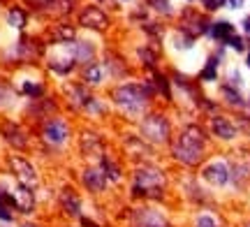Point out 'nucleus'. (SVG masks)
I'll use <instances>...</instances> for the list:
<instances>
[{"label": "nucleus", "mask_w": 250, "mask_h": 227, "mask_svg": "<svg viewBox=\"0 0 250 227\" xmlns=\"http://www.w3.org/2000/svg\"><path fill=\"white\" fill-rule=\"evenodd\" d=\"M232 35H234V26L229 23V21H218V23H213V26H211V37H215V40H223V42H227Z\"/></svg>", "instance_id": "nucleus-13"}, {"label": "nucleus", "mask_w": 250, "mask_h": 227, "mask_svg": "<svg viewBox=\"0 0 250 227\" xmlns=\"http://www.w3.org/2000/svg\"><path fill=\"white\" fill-rule=\"evenodd\" d=\"M248 67H250V56H248Z\"/></svg>", "instance_id": "nucleus-26"}, {"label": "nucleus", "mask_w": 250, "mask_h": 227, "mask_svg": "<svg viewBox=\"0 0 250 227\" xmlns=\"http://www.w3.org/2000/svg\"><path fill=\"white\" fill-rule=\"evenodd\" d=\"M227 5L232 9H241L243 7V0H227Z\"/></svg>", "instance_id": "nucleus-24"}, {"label": "nucleus", "mask_w": 250, "mask_h": 227, "mask_svg": "<svg viewBox=\"0 0 250 227\" xmlns=\"http://www.w3.org/2000/svg\"><path fill=\"white\" fill-rule=\"evenodd\" d=\"M21 91L23 93H28L30 98H40L42 95V86H37V83H30V82H26L23 86H21Z\"/></svg>", "instance_id": "nucleus-19"}, {"label": "nucleus", "mask_w": 250, "mask_h": 227, "mask_svg": "<svg viewBox=\"0 0 250 227\" xmlns=\"http://www.w3.org/2000/svg\"><path fill=\"white\" fill-rule=\"evenodd\" d=\"M123 2H125V0H123Z\"/></svg>", "instance_id": "nucleus-28"}, {"label": "nucleus", "mask_w": 250, "mask_h": 227, "mask_svg": "<svg viewBox=\"0 0 250 227\" xmlns=\"http://www.w3.org/2000/svg\"><path fill=\"white\" fill-rule=\"evenodd\" d=\"M23 227H35V225H23Z\"/></svg>", "instance_id": "nucleus-27"}, {"label": "nucleus", "mask_w": 250, "mask_h": 227, "mask_svg": "<svg viewBox=\"0 0 250 227\" xmlns=\"http://www.w3.org/2000/svg\"><path fill=\"white\" fill-rule=\"evenodd\" d=\"M204 155V135L195 125L186 127L174 144V158L183 165H197Z\"/></svg>", "instance_id": "nucleus-1"}, {"label": "nucleus", "mask_w": 250, "mask_h": 227, "mask_svg": "<svg viewBox=\"0 0 250 227\" xmlns=\"http://www.w3.org/2000/svg\"><path fill=\"white\" fill-rule=\"evenodd\" d=\"M225 2H227V0H202V5H204L206 9H211V12L218 9V7H223Z\"/></svg>", "instance_id": "nucleus-23"}, {"label": "nucleus", "mask_w": 250, "mask_h": 227, "mask_svg": "<svg viewBox=\"0 0 250 227\" xmlns=\"http://www.w3.org/2000/svg\"><path fill=\"white\" fill-rule=\"evenodd\" d=\"M12 167L17 169V174H19V179L23 181V186H35L37 183V174H35V169L30 167V163L28 160H23V158H12Z\"/></svg>", "instance_id": "nucleus-7"}, {"label": "nucleus", "mask_w": 250, "mask_h": 227, "mask_svg": "<svg viewBox=\"0 0 250 227\" xmlns=\"http://www.w3.org/2000/svg\"><path fill=\"white\" fill-rule=\"evenodd\" d=\"M162 183H165L162 172L151 169V167H144V169L137 172V179H134V195H153V192H160Z\"/></svg>", "instance_id": "nucleus-4"}, {"label": "nucleus", "mask_w": 250, "mask_h": 227, "mask_svg": "<svg viewBox=\"0 0 250 227\" xmlns=\"http://www.w3.org/2000/svg\"><path fill=\"white\" fill-rule=\"evenodd\" d=\"M134 218H137L139 227H165V216L155 209H139Z\"/></svg>", "instance_id": "nucleus-8"}, {"label": "nucleus", "mask_w": 250, "mask_h": 227, "mask_svg": "<svg viewBox=\"0 0 250 227\" xmlns=\"http://www.w3.org/2000/svg\"><path fill=\"white\" fill-rule=\"evenodd\" d=\"M61 202H62V206L70 211L72 216H79V209H81V204H79V197L74 195L72 190H65L62 192V197H61Z\"/></svg>", "instance_id": "nucleus-15"}, {"label": "nucleus", "mask_w": 250, "mask_h": 227, "mask_svg": "<svg viewBox=\"0 0 250 227\" xmlns=\"http://www.w3.org/2000/svg\"><path fill=\"white\" fill-rule=\"evenodd\" d=\"M199 79H202V82H215V79H218V58H208V61H206V67L202 70Z\"/></svg>", "instance_id": "nucleus-16"}, {"label": "nucleus", "mask_w": 250, "mask_h": 227, "mask_svg": "<svg viewBox=\"0 0 250 227\" xmlns=\"http://www.w3.org/2000/svg\"><path fill=\"white\" fill-rule=\"evenodd\" d=\"M9 23L14 28H23V23H26V14L21 12V9H12L9 12Z\"/></svg>", "instance_id": "nucleus-17"}, {"label": "nucleus", "mask_w": 250, "mask_h": 227, "mask_svg": "<svg viewBox=\"0 0 250 227\" xmlns=\"http://www.w3.org/2000/svg\"><path fill=\"white\" fill-rule=\"evenodd\" d=\"M83 183L88 186V190L102 192L107 188V176L102 174V169H86L83 172Z\"/></svg>", "instance_id": "nucleus-9"}, {"label": "nucleus", "mask_w": 250, "mask_h": 227, "mask_svg": "<svg viewBox=\"0 0 250 227\" xmlns=\"http://www.w3.org/2000/svg\"><path fill=\"white\" fill-rule=\"evenodd\" d=\"M243 30H246V33H250V17L243 19Z\"/></svg>", "instance_id": "nucleus-25"}, {"label": "nucleus", "mask_w": 250, "mask_h": 227, "mask_svg": "<svg viewBox=\"0 0 250 227\" xmlns=\"http://www.w3.org/2000/svg\"><path fill=\"white\" fill-rule=\"evenodd\" d=\"M83 79H86V83H90V86H98V83L104 82V72H102V67H100L98 63H90L86 70H83Z\"/></svg>", "instance_id": "nucleus-14"}, {"label": "nucleus", "mask_w": 250, "mask_h": 227, "mask_svg": "<svg viewBox=\"0 0 250 227\" xmlns=\"http://www.w3.org/2000/svg\"><path fill=\"white\" fill-rule=\"evenodd\" d=\"M195 227H218V223H215V218H211V216H199V218L195 220Z\"/></svg>", "instance_id": "nucleus-20"}, {"label": "nucleus", "mask_w": 250, "mask_h": 227, "mask_svg": "<svg viewBox=\"0 0 250 227\" xmlns=\"http://www.w3.org/2000/svg\"><path fill=\"white\" fill-rule=\"evenodd\" d=\"M44 139L49 142V144L54 146H61L67 142V137H70V127H67V123L65 121H61V118H54V121H49L44 125Z\"/></svg>", "instance_id": "nucleus-5"}, {"label": "nucleus", "mask_w": 250, "mask_h": 227, "mask_svg": "<svg viewBox=\"0 0 250 227\" xmlns=\"http://www.w3.org/2000/svg\"><path fill=\"white\" fill-rule=\"evenodd\" d=\"M12 206H7V204H5V202L0 200V220H2V223H12Z\"/></svg>", "instance_id": "nucleus-21"}, {"label": "nucleus", "mask_w": 250, "mask_h": 227, "mask_svg": "<svg viewBox=\"0 0 250 227\" xmlns=\"http://www.w3.org/2000/svg\"><path fill=\"white\" fill-rule=\"evenodd\" d=\"M14 202H17V209H21L23 213H30L33 206H35L33 192L28 190V186H19V190L14 192Z\"/></svg>", "instance_id": "nucleus-11"}, {"label": "nucleus", "mask_w": 250, "mask_h": 227, "mask_svg": "<svg viewBox=\"0 0 250 227\" xmlns=\"http://www.w3.org/2000/svg\"><path fill=\"white\" fill-rule=\"evenodd\" d=\"M148 100H151V93L146 91V86H139V83H125L114 91V102L121 109L134 114V116L146 109Z\"/></svg>", "instance_id": "nucleus-2"}, {"label": "nucleus", "mask_w": 250, "mask_h": 227, "mask_svg": "<svg viewBox=\"0 0 250 227\" xmlns=\"http://www.w3.org/2000/svg\"><path fill=\"white\" fill-rule=\"evenodd\" d=\"M227 44L232 46V49H236V51H243V49H246V44H243V40H241V37H236V35L229 37V40H227Z\"/></svg>", "instance_id": "nucleus-22"}, {"label": "nucleus", "mask_w": 250, "mask_h": 227, "mask_svg": "<svg viewBox=\"0 0 250 227\" xmlns=\"http://www.w3.org/2000/svg\"><path fill=\"white\" fill-rule=\"evenodd\" d=\"M211 127H213L215 137H220V139H234V137H236V127L223 116L211 118Z\"/></svg>", "instance_id": "nucleus-10"}, {"label": "nucleus", "mask_w": 250, "mask_h": 227, "mask_svg": "<svg viewBox=\"0 0 250 227\" xmlns=\"http://www.w3.org/2000/svg\"><path fill=\"white\" fill-rule=\"evenodd\" d=\"M81 23H86V26H90V28H104L107 26V17H104L98 7H88L81 14Z\"/></svg>", "instance_id": "nucleus-12"}, {"label": "nucleus", "mask_w": 250, "mask_h": 227, "mask_svg": "<svg viewBox=\"0 0 250 227\" xmlns=\"http://www.w3.org/2000/svg\"><path fill=\"white\" fill-rule=\"evenodd\" d=\"M206 181L211 183V186H225V183L229 181V169H227V165L223 160H215V163H208L204 167V172H202Z\"/></svg>", "instance_id": "nucleus-6"}, {"label": "nucleus", "mask_w": 250, "mask_h": 227, "mask_svg": "<svg viewBox=\"0 0 250 227\" xmlns=\"http://www.w3.org/2000/svg\"><path fill=\"white\" fill-rule=\"evenodd\" d=\"M223 95H225V98H227V102H229V104H236V107H239V104H243L241 95H239V93H236V91H232L229 86H225V88H223Z\"/></svg>", "instance_id": "nucleus-18"}, {"label": "nucleus", "mask_w": 250, "mask_h": 227, "mask_svg": "<svg viewBox=\"0 0 250 227\" xmlns=\"http://www.w3.org/2000/svg\"><path fill=\"white\" fill-rule=\"evenodd\" d=\"M142 137L155 144H167L169 142V123L162 114H151L142 121Z\"/></svg>", "instance_id": "nucleus-3"}]
</instances>
